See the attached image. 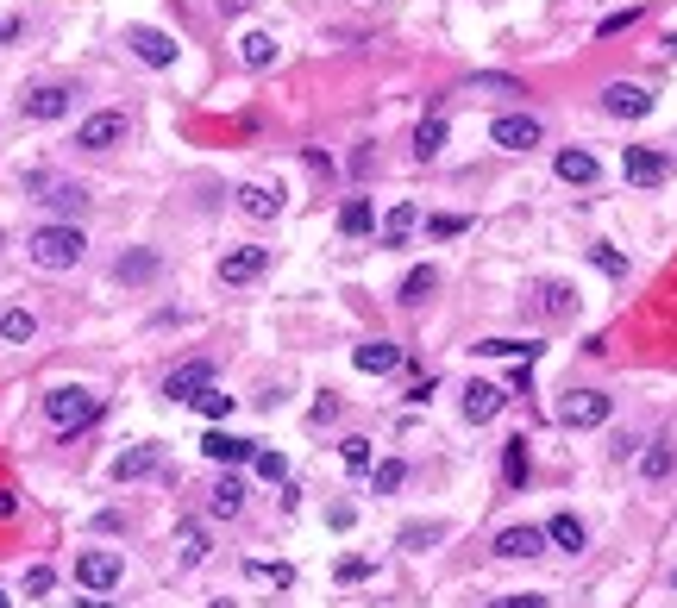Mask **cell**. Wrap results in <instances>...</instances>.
I'll return each instance as SVG.
<instances>
[{
	"label": "cell",
	"instance_id": "f546056e",
	"mask_svg": "<svg viewBox=\"0 0 677 608\" xmlns=\"http://www.w3.org/2000/svg\"><path fill=\"white\" fill-rule=\"evenodd\" d=\"M44 201H51V207H57V214H63V220H76V214H82V207H88V195L76 189V182H57V189H51V195H44Z\"/></svg>",
	"mask_w": 677,
	"mask_h": 608
},
{
	"label": "cell",
	"instance_id": "60d3db41",
	"mask_svg": "<svg viewBox=\"0 0 677 608\" xmlns=\"http://www.w3.org/2000/svg\"><path fill=\"white\" fill-rule=\"evenodd\" d=\"M464 226H471L464 214H433V220H427V232H433V239H458Z\"/></svg>",
	"mask_w": 677,
	"mask_h": 608
},
{
	"label": "cell",
	"instance_id": "bcb514c9",
	"mask_svg": "<svg viewBox=\"0 0 677 608\" xmlns=\"http://www.w3.org/2000/svg\"><path fill=\"white\" fill-rule=\"evenodd\" d=\"M496 608H546V596H508V602H496Z\"/></svg>",
	"mask_w": 677,
	"mask_h": 608
},
{
	"label": "cell",
	"instance_id": "681fc988",
	"mask_svg": "<svg viewBox=\"0 0 677 608\" xmlns=\"http://www.w3.org/2000/svg\"><path fill=\"white\" fill-rule=\"evenodd\" d=\"M251 7V0H220V13H245Z\"/></svg>",
	"mask_w": 677,
	"mask_h": 608
},
{
	"label": "cell",
	"instance_id": "9c48e42d",
	"mask_svg": "<svg viewBox=\"0 0 677 608\" xmlns=\"http://www.w3.org/2000/svg\"><path fill=\"white\" fill-rule=\"evenodd\" d=\"M489 138H496L502 151H533V145H540V120H527V113H502V120L489 126Z\"/></svg>",
	"mask_w": 677,
	"mask_h": 608
},
{
	"label": "cell",
	"instance_id": "ba28073f",
	"mask_svg": "<svg viewBox=\"0 0 677 608\" xmlns=\"http://www.w3.org/2000/svg\"><path fill=\"white\" fill-rule=\"evenodd\" d=\"M621 170H627V182H634V189H659V182L671 176V163H665L659 151H652V145H627Z\"/></svg>",
	"mask_w": 677,
	"mask_h": 608
},
{
	"label": "cell",
	"instance_id": "7402d4cb",
	"mask_svg": "<svg viewBox=\"0 0 677 608\" xmlns=\"http://www.w3.org/2000/svg\"><path fill=\"white\" fill-rule=\"evenodd\" d=\"M439 151H446V120H439V113H427V120L414 126V157H420V163H433Z\"/></svg>",
	"mask_w": 677,
	"mask_h": 608
},
{
	"label": "cell",
	"instance_id": "8fae6325",
	"mask_svg": "<svg viewBox=\"0 0 677 608\" xmlns=\"http://www.w3.org/2000/svg\"><path fill=\"white\" fill-rule=\"evenodd\" d=\"M502 402H508V389H496V383H464V420H471V427H483V420H496L502 414Z\"/></svg>",
	"mask_w": 677,
	"mask_h": 608
},
{
	"label": "cell",
	"instance_id": "f907efd6",
	"mask_svg": "<svg viewBox=\"0 0 677 608\" xmlns=\"http://www.w3.org/2000/svg\"><path fill=\"white\" fill-rule=\"evenodd\" d=\"M76 608H113V602H101V596H95V602H88V596H82V602H76Z\"/></svg>",
	"mask_w": 677,
	"mask_h": 608
},
{
	"label": "cell",
	"instance_id": "603a6c76",
	"mask_svg": "<svg viewBox=\"0 0 677 608\" xmlns=\"http://www.w3.org/2000/svg\"><path fill=\"white\" fill-rule=\"evenodd\" d=\"M546 540H552L558 552H583V546H590V540H583V521H577V514H552Z\"/></svg>",
	"mask_w": 677,
	"mask_h": 608
},
{
	"label": "cell",
	"instance_id": "277c9868",
	"mask_svg": "<svg viewBox=\"0 0 677 608\" xmlns=\"http://www.w3.org/2000/svg\"><path fill=\"white\" fill-rule=\"evenodd\" d=\"M602 113H609V120H646V113H652V88L646 82H609V88H602Z\"/></svg>",
	"mask_w": 677,
	"mask_h": 608
},
{
	"label": "cell",
	"instance_id": "816d5d0a",
	"mask_svg": "<svg viewBox=\"0 0 677 608\" xmlns=\"http://www.w3.org/2000/svg\"><path fill=\"white\" fill-rule=\"evenodd\" d=\"M0 608H13V602H7V590H0Z\"/></svg>",
	"mask_w": 677,
	"mask_h": 608
},
{
	"label": "cell",
	"instance_id": "b9f144b4",
	"mask_svg": "<svg viewBox=\"0 0 677 608\" xmlns=\"http://www.w3.org/2000/svg\"><path fill=\"white\" fill-rule=\"evenodd\" d=\"M345 471H370V439H345Z\"/></svg>",
	"mask_w": 677,
	"mask_h": 608
},
{
	"label": "cell",
	"instance_id": "4fadbf2b",
	"mask_svg": "<svg viewBox=\"0 0 677 608\" xmlns=\"http://www.w3.org/2000/svg\"><path fill=\"white\" fill-rule=\"evenodd\" d=\"M352 364L364 370V377H389V370H395V364H402V352H395V345H389V339H364V345H358V352H352Z\"/></svg>",
	"mask_w": 677,
	"mask_h": 608
},
{
	"label": "cell",
	"instance_id": "cb8c5ba5",
	"mask_svg": "<svg viewBox=\"0 0 677 608\" xmlns=\"http://www.w3.org/2000/svg\"><path fill=\"white\" fill-rule=\"evenodd\" d=\"M145 471H157V446H138V452H120V458H113V477H120V483L145 477Z\"/></svg>",
	"mask_w": 677,
	"mask_h": 608
},
{
	"label": "cell",
	"instance_id": "5b68a950",
	"mask_svg": "<svg viewBox=\"0 0 677 608\" xmlns=\"http://www.w3.org/2000/svg\"><path fill=\"white\" fill-rule=\"evenodd\" d=\"M126 577V565H120V552H82L76 558V583H82V590H113V583H120Z\"/></svg>",
	"mask_w": 677,
	"mask_h": 608
},
{
	"label": "cell",
	"instance_id": "e0dca14e",
	"mask_svg": "<svg viewBox=\"0 0 677 608\" xmlns=\"http://www.w3.org/2000/svg\"><path fill=\"white\" fill-rule=\"evenodd\" d=\"M239 207H245L251 220H276V214H283V195H276L270 182H245V189H239Z\"/></svg>",
	"mask_w": 677,
	"mask_h": 608
},
{
	"label": "cell",
	"instance_id": "30bf717a",
	"mask_svg": "<svg viewBox=\"0 0 677 608\" xmlns=\"http://www.w3.org/2000/svg\"><path fill=\"white\" fill-rule=\"evenodd\" d=\"M201 452L214 458V464H251L264 446H258V439H239V433H220V427H214V433L201 439Z\"/></svg>",
	"mask_w": 677,
	"mask_h": 608
},
{
	"label": "cell",
	"instance_id": "8d00e7d4",
	"mask_svg": "<svg viewBox=\"0 0 677 608\" xmlns=\"http://www.w3.org/2000/svg\"><path fill=\"white\" fill-rule=\"evenodd\" d=\"M251 464H258V477H264V483H289V464H283V452H270V446H264L258 458H251Z\"/></svg>",
	"mask_w": 677,
	"mask_h": 608
},
{
	"label": "cell",
	"instance_id": "74e56055",
	"mask_svg": "<svg viewBox=\"0 0 677 608\" xmlns=\"http://www.w3.org/2000/svg\"><path fill=\"white\" fill-rule=\"evenodd\" d=\"M546 308H552L558 320H565V314H577V289H571V283H552V289H546Z\"/></svg>",
	"mask_w": 677,
	"mask_h": 608
},
{
	"label": "cell",
	"instance_id": "8992f818",
	"mask_svg": "<svg viewBox=\"0 0 677 608\" xmlns=\"http://www.w3.org/2000/svg\"><path fill=\"white\" fill-rule=\"evenodd\" d=\"M264 270H270V251H264V245H239V251L220 257V283H232V289H239V283H258Z\"/></svg>",
	"mask_w": 677,
	"mask_h": 608
},
{
	"label": "cell",
	"instance_id": "2e32d148",
	"mask_svg": "<svg viewBox=\"0 0 677 608\" xmlns=\"http://www.w3.org/2000/svg\"><path fill=\"white\" fill-rule=\"evenodd\" d=\"M207 377H214L207 364H182V370H170V383H163V395H170V402H195V395L207 389Z\"/></svg>",
	"mask_w": 677,
	"mask_h": 608
},
{
	"label": "cell",
	"instance_id": "7a4b0ae2",
	"mask_svg": "<svg viewBox=\"0 0 677 608\" xmlns=\"http://www.w3.org/2000/svg\"><path fill=\"white\" fill-rule=\"evenodd\" d=\"M95 414H101V395H95V389H76V383H63V389H51V395H44V420H51L57 433H76V427H88Z\"/></svg>",
	"mask_w": 677,
	"mask_h": 608
},
{
	"label": "cell",
	"instance_id": "d6a6232c",
	"mask_svg": "<svg viewBox=\"0 0 677 608\" xmlns=\"http://www.w3.org/2000/svg\"><path fill=\"white\" fill-rule=\"evenodd\" d=\"M433 540H446V527H439V521H414V527H402V546H408V552H427Z\"/></svg>",
	"mask_w": 677,
	"mask_h": 608
},
{
	"label": "cell",
	"instance_id": "6da1fadb",
	"mask_svg": "<svg viewBox=\"0 0 677 608\" xmlns=\"http://www.w3.org/2000/svg\"><path fill=\"white\" fill-rule=\"evenodd\" d=\"M32 264L38 270H76L82 264V251H88V239H82V226L76 220H51V226H38L32 232Z\"/></svg>",
	"mask_w": 677,
	"mask_h": 608
},
{
	"label": "cell",
	"instance_id": "7c38bea8",
	"mask_svg": "<svg viewBox=\"0 0 677 608\" xmlns=\"http://www.w3.org/2000/svg\"><path fill=\"white\" fill-rule=\"evenodd\" d=\"M132 51L145 57L151 69H170V63H176V38L157 32V26H138V32H132Z\"/></svg>",
	"mask_w": 677,
	"mask_h": 608
},
{
	"label": "cell",
	"instance_id": "d4e9b609",
	"mask_svg": "<svg viewBox=\"0 0 677 608\" xmlns=\"http://www.w3.org/2000/svg\"><path fill=\"white\" fill-rule=\"evenodd\" d=\"M433 289H439V270H433V264L408 270V283H402V308H420V301H427Z\"/></svg>",
	"mask_w": 677,
	"mask_h": 608
},
{
	"label": "cell",
	"instance_id": "3957f363",
	"mask_svg": "<svg viewBox=\"0 0 677 608\" xmlns=\"http://www.w3.org/2000/svg\"><path fill=\"white\" fill-rule=\"evenodd\" d=\"M615 408V395H602V389H571V395H558V427H602Z\"/></svg>",
	"mask_w": 677,
	"mask_h": 608
},
{
	"label": "cell",
	"instance_id": "44dd1931",
	"mask_svg": "<svg viewBox=\"0 0 677 608\" xmlns=\"http://www.w3.org/2000/svg\"><path fill=\"white\" fill-rule=\"evenodd\" d=\"M69 113V88H32L26 95V120H63Z\"/></svg>",
	"mask_w": 677,
	"mask_h": 608
},
{
	"label": "cell",
	"instance_id": "ee69618b",
	"mask_svg": "<svg viewBox=\"0 0 677 608\" xmlns=\"http://www.w3.org/2000/svg\"><path fill=\"white\" fill-rule=\"evenodd\" d=\"M634 19H640V13H609L596 32H602V38H615V32H627V26H634Z\"/></svg>",
	"mask_w": 677,
	"mask_h": 608
},
{
	"label": "cell",
	"instance_id": "83f0119b",
	"mask_svg": "<svg viewBox=\"0 0 677 608\" xmlns=\"http://www.w3.org/2000/svg\"><path fill=\"white\" fill-rule=\"evenodd\" d=\"M671 464H677V452L659 439V446H646V452H640V477H646V483H659V477H671Z\"/></svg>",
	"mask_w": 677,
	"mask_h": 608
},
{
	"label": "cell",
	"instance_id": "f1b7e54d",
	"mask_svg": "<svg viewBox=\"0 0 677 608\" xmlns=\"http://www.w3.org/2000/svg\"><path fill=\"white\" fill-rule=\"evenodd\" d=\"M38 333V320L26 314V308H7V314H0V339H7V345H26Z\"/></svg>",
	"mask_w": 677,
	"mask_h": 608
},
{
	"label": "cell",
	"instance_id": "5bb4252c",
	"mask_svg": "<svg viewBox=\"0 0 677 608\" xmlns=\"http://www.w3.org/2000/svg\"><path fill=\"white\" fill-rule=\"evenodd\" d=\"M540 546H552L540 527H502L496 533V552L502 558H540Z\"/></svg>",
	"mask_w": 677,
	"mask_h": 608
},
{
	"label": "cell",
	"instance_id": "7bdbcfd3",
	"mask_svg": "<svg viewBox=\"0 0 677 608\" xmlns=\"http://www.w3.org/2000/svg\"><path fill=\"white\" fill-rule=\"evenodd\" d=\"M51 583H57V571H51V565H32V571H26V590H32V596H44Z\"/></svg>",
	"mask_w": 677,
	"mask_h": 608
},
{
	"label": "cell",
	"instance_id": "484cf974",
	"mask_svg": "<svg viewBox=\"0 0 677 608\" xmlns=\"http://www.w3.org/2000/svg\"><path fill=\"white\" fill-rule=\"evenodd\" d=\"M477 352L483 358H521V364H533V358H540V345H533V339H483Z\"/></svg>",
	"mask_w": 677,
	"mask_h": 608
},
{
	"label": "cell",
	"instance_id": "d6986e66",
	"mask_svg": "<svg viewBox=\"0 0 677 608\" xmlns=\"http://www.w3.org/2000/svg\"><path fill=\"white\" fill-rule=\"evenodd\" d=\"M339 232H345V239H364V232H377V207H370L364 195H352V201L339 207Z\"/></svg>",
	"mask_w": 677,
	"mask_h": 608
},
{
	"label": "cell",
	"instance_id": "e575fe53",
	"mask_svg": "<svg viewBox=\"0 0 677 608\" xmlns=\"http://www.w3.org/2000/svg\"><path fill=\"white\" fill-rule=\"evenodd\" d=\"M189 408H201V414H207V420H226V414H232V395H220V389H214V383H207V389H201V395H195V402H189Z\"/></svg>",
	"mask_w": 677,
	"mask_h": 608
},
{
	"label": "cell",
	"instance_id": "4dcf8cb0",
	"mask_svg": "<svg viewBox=\"0 0 677 608\" xmlns=\"http://www.w3.org/2000/svg\"><path fill=\"white\" fill-rule=\"evenodd\" d=\"M502 477H508V489H521V483H527V439H508V458H502Z\"/></svg>",
	"mask_w": 677,
	"mask_h": 608
},
{
	"label": "cell",
	"instance_id": "52a82bcc",
	"mask_svg": "<svg viewBox=\"0 0 677 608\" xmlns=\"http://www.w3.org/2000/svg\"><path fill=\"white\" fill-rule=\"evenodd\" d=\"M126 138V113H88V120L76 126V145L82 151H113Z\"/></svg>",
	"mask_w": 677,
	"mask_h": 608
},
{
	"label": "cell",
	"instance_id": "ac0fdd59",
	"mask_svg": "<svg viewBox=\"0 0 677 608\" xmlns=\"http://www.w3.org/2000/svg\"><path fill=\"white\" fill-rule=\"evenodd\" d=\"M157 270H163L157 251H126L120 264H113V276H120V283H157Z\"/></svg>",
	"mask_w": 677,
	"mask_h": 608
},
{
	"label": "cell",
	"instance_id": "4316f807",
	"mask_svg": "<svg viewBox=\"0 0 677 608\" xmlns=\"http://www.w3.org/2000/svg\"><path fill=\"white\" fill-rule=\"evenodd\" d=\"M239 57H245L251 69H270V63H276V38H270V32H245V38H239Z\"/></svg>",
	"mask_w": 677,
	"mask_h": 608
},
{
	"label": "cell",
	"instance_id": "ab89813d",
	"mask_svg": "<svg viewBox=\"0 0 677 608\" xmlns=\"http://www.w3.org/2000/svg\"><path fill=\"white\" fill-rule=\"evenodd\" d=\"M207 558V533L201 527H182V565H201Z\"/></svg>",
	"mask_w": 677,
	"mask_h": 608
},
{
	"label": "cell",
	"instance_id": "f6af8a7d",
	"mask_svg": "<svg viewBox=\"0 0 677 608\" xmlns=\"http://www.w3.org/2000/svg\"><path fill=\"white\" fill-rule=\"evenodd\" d=\"M339 577H345V583H358V577H370V565H364V558H345Z\"/></svg>",
	"mask_w": 677,
	"mask_h": 608
},
{
	"label": "cell",
	"instance_id": "c3c4849f",
	"mask_svg": "<svg viewBox=\"0 0 677 608\" xmlns=\"http://www.w3.org/2000/svg\"><path fill=\"white\" fill-rule=\"evenodd\" d=\"M7 38H19V19H0V44H7Z\"/></svg>",
	"mask_w": 677,
	"mask_h": 608
},
{
	"label": "cell",
	"instance_id": "7dc6e473",
	"mask_svg": "<svg viewBox=\"0 0 677 608\" xmlns=\"http://www.w3.org/2000/svg\"><path fill=\"white\" fill-rule=\"evenodd\" d=\"M7 514H19V496H13V489H0V521H7Z\"/></svg>",
	"mask_w": 677,
	"mask_h": 608
},
{
	"label": "cell",
	"instance_id": "1f68e13d",
	"mask_svg": "<svg viewBox=\"0 0 677 608\" xmlns=\"http://www.w3.org/2000/svg\"><path fill=\"white\" fill-rule=\"evenodd\" d=\"M414 220H420V214H414L408 201H402V207H389V220H383V239H389V245H402L408 232H414Z\"/></svg>",
	"mask_w": 677,
	"mask_h": 608
},
{
	"label": "cell",
	"instance_id": "9a60e30c",
	"mask_svg": "<svg viewBox=\"0 0 677 608\" xmlns=\"http://www.w3.org/2000/svg\"><path fill=\"white\" fill-rule=\"evenodd\" d=\"M596 176H602V163H596L590 151H577V145L558 151V182H571V189H590Z\"/></svg>",
	"mask_w": 677,
	"mask_h": 608
},
{
	"label": "cell",
	"instance_id": "f35d334b",
	"mask_svg": "<svg viewBox=\"0 0 677 608\" xmlns=\"http://www.w3.org/2000/svg\"><path fill=\"white\" fill-rule=\"evenodd\" d=\"M477 95H521V82L515 76H471Z\"/></svg>",
	"mask_w": 677,
	"mask_h": 608
},
{
	"label": "cell",
	"instance_id": "836d02e7",
	"mask_svg": "<svg viewBox=\"0 0 677 608\" xmlns=\"http://www.w3.org/2000/svg\"><path fill=\"white\" fill-rule=\"evenodd\" d=\"M402 477H408V464H402V458H389V464H377V471H370L377 496H395V489H402Z\"/></svg>",
	"mask_w": 677,
	"mask_h": 608
},
{
	"label": "cell",
	"instance_id": "d590c367",
	"mask_svg": "<svg viewBox=\"0 0 677 608\" xmlns=\"http://www.w3.org/2000/svg\"><path fill=\"white\" fill-rule=\"evenodd\" d=\"M590 264H596L602 276H627V257H621L615 245H590Z\"/></svg>",
	"mask_w": 677,
	"mask_h": 608
},
{
	"label": "cell",
	"instance_id": "ffe728a7",
	"mask_svg": "<svg viewBox=\"0 0 677 608\" xmlns=\"http://www.w3.org/2000/svg\"><path fill=\"white\" fill-rule=\"evenodd\" d=\"M239 508H245V483H239V477H220L214 489H207V514H220V521H232Z\"/></svg>",
	"mask_w": 677,
	"mask_h": 608
}]
</instances>
